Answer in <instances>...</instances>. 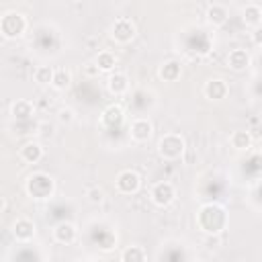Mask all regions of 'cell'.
Instances as JSON below:
<instances>
[{"label":"cell","instance_id":"cell-17","mask_svg":"<svg viewBox=\"0 0 262 262\" xmlns=\"http://www.w3.org/2000/svg\"><path fill=\"white\" fill-rule=\"evenodd\" d=\"M106 88H108V92L115 94V96L125 94V92L129 90V78H127V74H125V72H115V74H111V76H108V82H106Z\"/></svg>","mask_w":262,"mask_h":262},{"label":"cell","instance_id":"cell-22","mask_svg":"<svg viewBox=\"0 0 262 262\" xmlns=\"http://www.w3.org/2000/svg\"><path fill=\"white\" fill-rule=\"evenodd\" d=\"M51 86H53L55 90H59V92L68 90V88L72 86V72H70V70H66V68H57V70L53 72Z\"/></svg>","mask_w":262,"mask_h":262},{"label":"cell","instance_id":"cell-5","mask_svg":"<svg viewBox=\"0 0 262 262\" xmlns=\"http://www.w3.org/2000/svg\"><path fill=\"white\" fill-rule=\"evenodd\" d=\"M135 35H137V29L131 18L121 16L111 25V39L117 43H129L135 39Z\"/></svg>","mask_w":262,"mask_h":262},{"label":"cell","instance_id":"cell-3","mask_svg":"<svg viewBox=\"0 0 262 262\" xmlns=\"http://www.w3.org/2000/svg\"><path fill=\"white\" fill-rule=\"evenodd\" d=\"M27 31V18L25 14L16 12V10H8L0 16V33L6 39H16Z\"/></svg>","mask_w":262,"mask_h":262},{"label":"cell","instance_id":"cell-14","mask_svg":"<svg viewBox=\"0 0 262 262\" xmlns=\"http://www.w3.org/2000/svg\"><path fill=\"white\" fill-rule=\"evenodd\" d=\"M242 20L252 29H260V25H262V6L258 2H248L242 10Z\"/></svg>","mask_w":262,"mask_h":262},{"label":"cell","instance_id":"cell-1","mask_svg":"<svg viewBox=\"0 0 262 262\" xmlns=\"http://www.w3.org/2000/svg\"><path fill=\"white\" fill-rule=\"evenodd\" d=\"M196 223H199V227H201L205 233H209V235H219V233L225 229V225H227V213H225L223 207L213 205V203H207V205H203V207L199 209V213H196Z\"/></svg>","mask_w":262,"mask_h":262},{"label":"cell","instance_id":"cell-15","mask_svg":"<svg viewBox=\"0 0 262 262\" xmlns=\"http://www.w3.org/2000/svg\"><path fill=\"white\" fill-rule=\"evenodd\" d=\"M227 66L233 70V72H244L248 66H250V53L242 47H235L227 53Z\"/></svg>","mask_w":262,"mask_h":262},{"label":"cell","instance_id":"cell-27","mask_svg":"<svg viewBox=\"0 0 262 262\" xmlns=\"http://www.w3.org/2000/svg\"><path fill=\"white\" fill-rule=\"evenodd\" d=\"M82 70H84V74L88 76V78H96L100 72H98V68H96V63H94V59H90V61H86L84 66H82Z\"/></svg>","mask_w":262,"mask_h":262},{"label":"cell","instance_id":"cell-11","mask_svg":"<svg viewBox=\"0 0 262 262\" xmlns=\"http://www.w3.org/2000/svg\"><path fill=\"white\" fill-rule=\"evenodd\" d=\"M123 121H125V111H123L121 104H108V106L102 111V115H100V123H102L104 127H108V129L119 127Z\"/></svg>","mask_w":262,"mask_h":262},{"label":"cell","instance_id":"cell-19","mask_svg":"<svg viewBox=\"0 0 262 262\" xmlns=\"http://www.w3.org/2000/svg\"><path fill=\"white\" fill-rule=\"evenodd\" d=\"M229 145L233 149H237V151H248L252 147V135H250V131H244V129L233 131L229 135Z\"/></svg>","mask_w":262,"mask_h":262},{"label":"cell","instance_id":"cell-4","mask_svg":"<svg viewBox=\"0 0 262 262\" xmlns=\"http://www.w3.org/2000/svg\"><path fill=\"white\" fill-rule=\"evenodd\" d=\"M186 143H184V137L178 135V133H166L160 137L158 141V154L164 158V160H178L184 151Z\"/></svg>","mask_w":262,"mask_h":262},{"label":"cell","instance_id":"cell-6","mask_svg":"<svg viewBox=\"0 0 262 262\" xmlns=\"http://www.w3.org/2000/svg\"><path fill=\"white\" fill-rule=\"evenodd\" d=\"M115 186L121 194H135L141 186V176L135 170H121L115 178Z\"/></svg>","mask_w":262,"mask_h":262},{"label":"cell","instance_id":"cell-18","mask_svg":"<svg viewBox=\"0 0 262 262\" xmlns=\"http://www.w3.org/2000/svg\"><path fill=\"white\" fill-rule=\"evenodd\" d=\"M180 74H182V66H180V61H176V59H168V61H164V63L158 68V76H160L164 82H176V80L180 78Z\"/></svg>","mask_w":262,"mask_h":262},{"label":"cell","instance_id":"cell-9","mask_svg":"<svg viewBox=\"0 0 262 262\" xmlns=\"http://www.w3.org/2000/svg\"><path fill=\"white\" fill-rule=\"evenodd\" d=\"M203 94H205V98H209V100H223V98L229 94V86H227V82L221 80V78H211V80L205 82Z\"/></svg>","mask_w":262,"mask_h":262},{"label":"cell","instance_id":"cell-25","mask_svg":"<svg viewBox=\"0 0 262 262\" xmlns=\"http://www.w3.org/2000/svg\"><path fill=\"white\" fill-rule=\"evenodd\" d=\"M57 121H59L61 125H72V123L76 121V111L70 108V106L59 108V111H57Z\"/></svg>","mask_w":262,"mask_h":262},{"label":"cell","instance_id":"cell-23","mask_svg":"<svg viewBox=\"0 0 262 262\" xmlns=\"http://www.w3.org/2000/svg\"><path fill=\"white\" fill-rule=\"evenodd\" d=\"M53 68L51 66H39L35 72H33V80L39 84V86H51V80H53Z\"/></svg>","mask_w":262,"mask_h":262},{"label":"cell","instance_id":"cell-16","mask_svg":"<svg viewBox=\"0 0 262 262\" xmlns=\"http://www.w3.org/2000/svg\"><path fill=\"white\" fill-rule=\"evenodd\" d=\"M18 156H20V160L27 162V164H37V162H41V158H43V145L37 143V141H27V143H23V147L18 149Z\"/></svg>","mask_w":262,"mask_h":262},{"label":"cell","instance_id":"cell-26","mask_svg":"<svg viewBox=\"0 0 262 262\" xmlns=\"http://www.w3.org/2000/svg\"><path fill=\"white\" fill-rule=\"evenodd\" d=\"M86 199L92 205H100L104 201V190L100 186H90V188H86Z\"/></svg>","mask_w":262,"mask_h":262},{"label":"cell","instance_id":"cell-10","mask_svg":"<svg viewBox=\"0 0 262 262\" xmlns=\"http://www.w3.org/2000/svg\"><path fill=\"white\" fill-rule=\"evenodd\" d=\"M12 235L16 242H31L35 237V223L29 217H18L12 223Z\"/></svg>","mask_w":262,"mask_h":262},{"label":"cell","instance_id":"cell-20","mask_svg":"<svg viewBox=\"0 0 262 262\" xmlns=\"http://www.w3.org/2000/svg\"><path fill=\"white\" fill-rule=\"evenodd\" d=\"M94 63H96V68H98L100 74H102V72H113L115 66H117V55H115L113 51H108V49H102V51H98V55L94 57Z\"/></svg>","mask_w":262,"mask_h":262},{"label":"cell","instance_id":"cell-21","mask_svg":"<svg viewBox=\"0 0 262 262\" xmlns=\"http://www.w3.org/2000/svg\"><path fill=\"white\" fill-rule=\"evenodd\" d=\"M33 113H35V106H33V102L27 100V98H18V100H14L12 106H10V115H12L14 119H29Z\"/></svg>","mask_w":262,"mask_h":262},{"label":"cell","instance_id":"cell-2","mask_svg":"<svg viewBox=\"0 0 262 262\" xmlns=\"http://www.w3.org/2000/svg\"><path fill=\"white\" fill-rule=\"evenodd\" d=\"M25 188H27L29 196H33V199H49L53 194V190H55V182H53V178L49 174L35 172V174H31L27 178Z\"/></svg>","mask_w":262,"mask_h":262},{"label":"cell","instance_id":"cell-24","mask_svg":"<svg viewBox=\"0 0 262 262\" xmlns=\"http://www.w3.org/2000/svg\"><path fill=\"white\" fill-rule=\"evenodd\" d=\"M121 262H145V250L141 246H129L123 250Z\"/></svg>","mask_w":262,"mask_h":262},{"label":"cell","instance_id":"cell-29","mask_svg":"<svg viewBox=\"0 0 262 262\" xmlns=\"http://www.w3.org/2000/svg\"><path fill=\"white\" fill-rule=\"evenodd\" d=\"M217 246H219V237H217V235L209 237V248H217Z\"/></svg>","mask_w":262,"mask_h":262},{"label":"cell","instance_id":"cell-7","mask_svg":"<svg viewBox=\"0 0 262 262\" xmlns=\"http://www.w3.org/2000/svg\"><path fill=\"white\" fill-rule=\"evenodd\" d=\"M174 196H176V188H174V184L168 182V180L156 182V184L151 186V190H149V199H151L154 205H158V207H168V205L174 201Z\"/></svg>","mask_w":262,"mask_h":262},{"label":"cell","instance_id":"cell-30","mask_svg":"<svg viewBox=\"0 0 262 262\" xmlns=\"http://www.w3.org/2000/svg\"><path fill=\"white\" fill-rule=\"evenodd\" d=\"M4 209H6V196H2V194H0V213H2Z\"/></svg>","mask_w":262,"mask_h":262},{"label":"cell","instance_id":"cell-8","mask_svg":"<svg viewBox=\"0 0 262 262\" xmlns=\"http://www.w3.org/2000/svg\"><path fill=\"white\" fill-rule=\"evenodd\" d=\"M154 133V125L149 119L145 117H139V119H133L131 125H129V137L135 141V143H145Z\"/></svg>","mask_w":262,"mask_h":262},{"label":"cell","instance_id":"cell-28","mask_svg":"<svg viewBox=\"0 0 262 262\" xmlns=\"http://www.w3.org/2000/svg\"><path fill=\"white\" fill-rule=\"evenodd\" d=\"M260 43H262V41H260V29H254V45L260 47Z\"/></svg>","mask_w":262,"mask_h":262},{"label":"cell","instance_id":"cell-13","mask_svg":"<svg viewBox=\"0 0 262 262\" xmlns=\"http://www.w3.org/2000/svg\"><path fill=\"white\" fill-rule=\"evenodd\" d=\"M229 18V8L221 2H213L207 6V20L213 25V27H221L225 25Z\"/></svg>","mask_w":262,"mask_h":262},{"label":"cell","instance_id":"cell-12","mask_svg":"<svg viewBox=\"0 0 262 262\" xmlns=\"http://www.w3.org/2000/svg\"><path fill=\"white\" fill-rule=\"evenodd\" d=\"M76 237H78V229H76V225L74 223H70V221H61V223H57L55 227H53V239L57 242V244H74L76 242Z\"/></svg>","mask_w":262,"mask_h":262}]
</instances>
